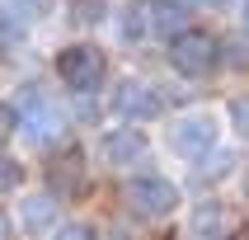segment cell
<instances>
[{
  "instance_id": "cell-9",
  "label": "cell",
  "mask_w": 249,
  "mask_h": 240,
  "mask_svg": "<svg viewBox=\"0 0 249 240\" xmlns=\"http://www.w3.org/2000/svg\"><path fill=\"white\" fill-rule=\"evenodd\" d=\"M231 231H235V217L221 203H197L193 217H188V236L193 240H226Z\"/></svg>"
},
{
  "instance_id": "cell-16",
  "label": "cell",
  "mask_w": 249,
  "mask_h": 240,
  "mask_svg": "<svg viewBox=\"0 0 249 240\" xmlns=\"http://www.w3.org/2000/svg\"><path fill=\"white\" fill-rule=\"evenodd\" d=\"M19 10L38 19V14H47V10H52V0H19Z\"/></svg>"
},
{
  "instance_id": "cell-3",
  "label": "cell",
  "mask_w": 249,
  "mask_h": 240,
  "mask_svg": "<svg viewBox=\"0 0 249 240\" xmlns=\"http://www.w3.org/2000/svg\"><path fill=\"white\" fill-rule=\"evenodd\" d=\"M169 66L179 71L183 80L212 75V71L221 66V42H216V33H207V28H183V33H174L169 38Z\"/></svg>"
},
{
  "instance_id": "cell-14",
  "label": "cell",
  "mask_w": 249,
  "mask_h": 240,
  "mask_svg": "<svg viewBox=\"0 0 249 240\" xmlns=\"http://www.w3.org/2000/svg\"><path fill=\"white\" fill-rule=\"evenodd\" d=\"M24 184V165H19V155L0 151V193H14Z\"/></svg>"
},
{
  "instance_id": "cell-2",
  "label": "cell",
  "mask_w": 249,
  "mask_h": 240,
  "mask_svg": "<svg viewBox=\"0 0 249 240\" xmlns=\"http://www.w3.org/2000/svg\"><path fill=\"white\" fill-rule=\"evenodd\" d=\"M56 80L66 85L71 94H94L99 85L108 80V56L94 42H71L56 52Z\"/></svg>"
},
{
  "instance_id": "cell-17",
  "label": "cell",
  "mask_w": 249,
  "mask_h": 240,
  "mask_svg": "<svg viewBox=\"0 0 249 240\" xmlns=\"http://www.w3.org/2000/svg\"><path fill=\"white\" fill-rule=\"evenodd\" d=\"M108 240H137V236H132L127 226H113V231H108Z\"/></svg>"
},
{
  "instance_id": "cell-18",
  "label": "cell",
  "mask_w": 249,
  "mask_h": 240,
  "mask_svg": "<svg viewBox=\"0 0 249 240\" xmlns=\"http://www.w3.org/2000/svg\"><path fill=\"white\" fill-rule=\"evenodd\" d=\"M0 240H10V217L0 212Z\"/></svg>"
},
{
  "instance_id": "cell-7",
  "label": "cell",
  "mask_w": 249,
  "mask_h": 240,
  "mask_svg": "<svg viewBox=\"0 0 249 240\" xmlns=\"http://www.w3.org/2000/svg\"><path fill=\"white\" fill-rule=\"evenodd\" d=\"M169 151L183 155V160H202V155L216 146V118H207V113H188V118H179V123L169 127Z\"/></svg>"
},
{
  "instance_id": "cell-11",
  "label": "cell",
  "mask_w": 249,
  "mask_h": 240,
  "mask_svg": "<svg viewBox=\"0 0 249 240\" xmlns=\"http://www.w3.org/2000/svg\"><path fill=\"white\" fill-rule=\"evenodd\" d=\"M141 19H146V33H183V5L179 0H146L141 5Z\"/></svg>"
},
{
  "instance_id": "cell-19",
  "label": "cell",
  "mask_w": 249,
  "mask_h": 240,
  "mask_svg": "<svg viewBox=\"0 0 249 240\" xmlns=\"http://www.w3.org/2000/svg\"><path fill=\"white\" fill-rule=\"evenodd\" d=\"M10 132V109H0V137Z\"/></svg>"
},
{
  "instance_id": "cell-5",
  "label": "cell",
  "mask_w": 249,
  "mask_h": 240,
  "mask_svg": "<svg viewBox=\"0 0 249 240\" xmlns=\"http://www.w3.org/2000/svg\"><path fill=\"white\" fill-rule=\"evenodd\" d=\"M89 188V165H85V151L80 146H61V151L47 160V193L56 203H71Z\"/></svg>"
},
{
  "instance_id": "cell-1",
  "label": "cell",
  "mask_w": 249,
  "mask_h": 240,
  "mask_svg": "<svg viewBox=\"0 0 249 240\" xmlns=\"http://www.w3.org/2000/svg\"><path fill=\"white\" fill-rule=\"evenodd\" d=\"M10 127H19L33 146H52L56 137H66V109L52 99V90H42L38 80H24L10 99Z\"/></svg>"
},
{
  "instance_id": "cell-6",
  "label": "cell",
  "mask_w": 249,
  "mask_h": 240,
  "mask_svg": "<svg viewBox=\"0 0 249 240\" xmlns=\"http://www.w3.org/2000/svg\"><path fill=\"white\" fill-rule=\"evenodd\" d=\"M113 113H118V118H127V123H151V118H160V113H165V99H160V90H155L151 80L127 75V80L113 90Z\"/></svg>"
},
{
  "instance_id": "cell-13",
  "label": "cell",
  "mask_w": 249,
  "mask_h": 240,
  "mask_svg": "<svg viewBox=\"0 0 249 240\" xmlns=\"http://www.w3.org/2000/svg\"><path fill=\"white\" fill-rule=\"evenodd\" d=\"M66 10H71L75 24H99L104 10H108V0H66Z\"/></svg>"
},
{
  "instance_id": "cell-10",
  "label": "cell",
  "mask_w": 249,
  "mask_h": 240,
  "mask_svg": "<svg viewBox=\"0 0 249 240\" xmlns=\"http://www.w3.org/2000/svg\"><path fill=\"white\" fill-rule=\"evenodd\" d=\"M19 226L28 236H42V231H56V198L52 193H33L19 203Z\"/></svg>"
},
{
  "instance_id": "cell-12",
  "label": "cell",
  "mask_w": 249,
  "mask_h": 240,
  "mask_svg": "<svg viewBox=\"0 0 249 240\" xmlns=\"http://www.w3.org/2000/svg\"><path fill=\"white\" fill-rule=\"evenodd\" d=\"M19 47H24V19L5 10L0 14V56H14Z\"/></svg>"
},
{
  "instance_id": "cell-15",
  "label": "cell",
  "mask_w": 249,
  "mask_h": 240,
  "mask_svg": "<svg viewBox=\"0 0 249 240\" xmlns=\"http://www.w3.org/2000/svg\"><path fill=\"white\" fill-rule=\"evenodd\" d=\"M56 240H99V236H94V226H85V222H66V226H56Z\"/></svg>"
},
{
  "instance_id": "cell-4",
  "label": "cell",
  "mask_w": 249,
  "mask_h": 240,
  "mask_svg": "<svg viewBox=\"0 0 249 240\" xmlns=\"http://www.w3.org/2000/svg\"><path fill=\"white\" fill-rule=\"evenodd\" d=\"M123 203L132 217H146V222H160L179 207V188L165 179V174H137V179L123 184Z\"/></svg>"
},
{
  "instance_id": "cell-20",
  "label": "cell",
  "mask_w": 249,
  "mask_h": 240,
  "mask_svg": "<svg viewBox=\"0 0 249 240\" xmlns=\"http://www.w3.org/2000/svg\"><path fill=\"white\" fill-rule=\"evenodd\" d=\"M245 28H249V0H245Z\"/></svg>"
},
{
  "instance_id": "cell-8",
  "label": "cell",
  "mask_w": 249,
  "mask_h": 240,
  "mask_svg": "<svg viewBox=\"0 0 249 240\" xmlns=\"http://www.w3.org/2000/svg\"><path fill=\"white\" fill-rule=\"evenodd\" d=\"M99 155H104L108 169H127V165H141L151 155V146H146V132L141 127H108L99 137Z\"/></svg>"
}]
</instances>
